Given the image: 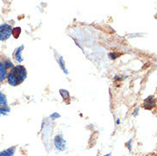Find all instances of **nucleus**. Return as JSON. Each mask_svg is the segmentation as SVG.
Wrapping results in <instances>:
<instances>
[{
  "instance_id": "obj_1",
  "label": "nucleus",
  "mask_w": 157,
  "mask_h": 156,
  "mask_svg": "<svg viewBox=\"0 0 157 156\" xmlns=\"http://www.w3.org/2000/svg\"><path fill=\"white\" fill-rule=\"evenodd\" d=\"M27 76L28 73L25 67L22 65H16L8 73L7 82L11 86H17L25 81Z\"/></svg>"
},
{
  "instance_id": "obj_2",
  "label": "nucleus",
  "mask_w": 157,
  "mask_h": 156,
  "mask_svg": "<svg viewBox=\"0 0 157 156\" xmlns=\"http://www.w3.org/2000/svg\"><path fill=\"white\" fill-rule=\"evenodd\" d=\"M13 27L7 23H3L0 25V41H6L12 36Z\"/></svg>"
},
{
  "instance_id": "obj_3",
  "label": "nucleus",
  "mask_w": 157,
  "mask_h": 156,
  "mask_svg": "<svg viewBox=\"0 0 157 156\" xmlns=\"http://www.w3.org/2000/svg\"><path fill=\"white\" fill-rule=\"evenodd\" d=\"M53 143H54L56 149H57L58 151L62 152V151H65L67 149V142H66L65 138L63 137L62 134H56L54 136Z\"/></svg>"
},
{
  "instance_id": "obj_4",
  "label": "nucleus",
  "mask_w": 157,
  "mask_h": 156,
  "mask_svg": "<svg viewBox=\"0 0 157 156\" xmlns=\"http://www.w3.org/2000/svg\"><path fill=\"white\" fill-rule=\"evenodd\" d=\"M156 105H157V102H156V100H155L154 96H149L147 98H145L143 101V107L145 109H148V110H151V109L154 108L156 107Z\"/></svg>"
},
{
  "instance_id": "obj_5",
  "label": "nucleus",
  "mask_w": 157,
  "mask_h": 156,
  "mask_svg": "<svg viewBox=\"0 0 157 156\" xmlns=\"http://www.w3.org/2000/svg\"><path fill=\"white\" fill-rule=\"evenodd\" d=\"M23 50H24V45H21V46H19L18 48L16 49V50L14 51V54H13L14 59L19 63L23 62V57H22Z\"/></svg>"
},
{
  "instance_id": "obj_6",
  "label": "nucleus",
  "mask_w": 157,
  "mask_h": 156,
  "mask_svg": "<svg viewBox=\"0 0 157 156\" xmlns=\"http://www.w3.org/2000/svg\"><path fill=\"white\" fill-rule=\"evenodd\" d=\"M7 68L5 67L4 61H0V82H4L5 79H7L8 76V71Z\"/></svg>"
},
{
  "instance_id": "obj_7",
  "label": "nucleus",
  "mask_w": 157,
  "mask_h": 156,
  "mask_svg": "<svg viewBox=\"0 0 157 156\" xmlns=\"http://www.w3.org/2000/svg\"><path fill=\"white\" fill-rule=\"evenodd\" d=\"M56 61H57V62H58V65L60 66V68H62V70L66 73V74H68V70H67V68H66V66H65V61H64V59H63V57L62 56H60V55H57L56 56Z\"/></svg>"
},
{
  "instance_id": "obj_8",
  "label": "nucleus",
  "mask_w": 157,
  "mask_h": 156,
  "mask_svg": "<svg viewBox=\"0 0 157 156\" xmlns=\"http://www.w3.org/2000/svg\"><path fill=\"white\" fill-rule=\"evenodd\" d=\"M15 153H16V147H11L0 152V156H13Z\"/></svg>"
},
{
  "instance_id": "obj_9",
  "label": "nucleus",
  "mask_w": 157,
  "mask_h": 156,
  "mask_svg": "<svg viewBox=\"0 0 157 156\" xmlns=\"http://www.w3.org/2000/svg\"><path fill=\"white\" fill-rule=\"evenodd\" d=\"M0 107H8V101L5 94L0 91Z\"/></svg>"
},
{
  "instance_id": "obj_10",
  "label": "nucleus",
  "mask_w": 157,
  "mask_h": 156,
  "mask_svg": "<svg viewBox=\"0 0 157 156\" xmlns=\"http://www.w3.org/2000/svg\"><path fill=\"white\" fill-rule=\"evenodd\" d=\"M60 92V95L62 96V97L63 98L64 101H67V100H70V94L68 92V90H65V89H60L59 90Z\"/></svg>"
},
{
  "instance_id": "obj_11",
  "label": "nucleus",
  "mask_w": 157,
  "mask_h": 156,
  "mask_svg": "<svg viewBox=\"0 0 157 156\" xmlns=\"http://www.w3.org/2000/svg\"><path fill=\"white\" fill-rule=\"evenodd\" d=\"M11 112L9 107H0V116H5Z\"/></svg>"
},
{
  "instance_id": "obj_12",
  "label": "nucleus",
  "mask_w": 157,
  "mask_h": 156,
  "mask_svg": "<svg viewBox=\"0 0 157 156\" xmlns=\"http://www.w3.org/2000/svg\"><path fill=\"white\" fill-rule=\"evenodd\" d=\"M4 63H5V67L7 68V69H12V68H14L12 62H11V59H9V58H8V59L4 60Z\"/></svg>"
},
{
  "instance_id": "obj_13",
  "label": "nucleus",
  "mask_w": 157,
  "mask_h": 156,
  "mask_svg": "<svg viewBox=\"0 0 157 156\" xmlns=\"http://www.w3.org/2000/svg\"><path fill=\"white\" fill-rule=\"evenodd\" d=\"M21 32H22L21 28H19V27H18V28H13V33H12V36H14L16 39H17V38H19Z\"/></svg>"
},
{
  "instance_id": "obj_14",
  "label": "nucleus",
  "mask_w": 157,
  "mask_h": 156,
  "mask_svg": "<svg viewBox=\"0 0 157 156\" xmlns=\"http://www.w3.org/2000/svg\"><path fill=\"white\" fill-rule=\"evenodd\" d=\"M119 56H120V54L117 53V52H111V53L108 54V57H109L111 60H114V59L118 58Z\"/></svg>"
},
{
  "instance_id": "obj_15",
  "label": "nucleus",
  "mask_w": 157,
  "mask_h": 156,
  "mask_svg": "<svg viewBox=\"0 0 157 156\" xmlns=\"http://www.w3.org/2000/svg\"><path fill=\"white\" fill-rule=\"evenodd\" d=\"M131 142H132V139H130L128 142H125V147L128 148V150L131 152V148H132V145H131Z\"/></svg>"
},
{
  "instance_id": "obj_16",
  "label": "nucleus",
  "mask_w": 157,
  "mask_h": 156,
  "mask_svg": "<svg viewBox=\"0 0 157 156\" xmlns=\"http://www.w3.org/2000/svg\"><path fill=\"white\" fill-rule=\"evenodd\" d=\"M60 116H61V115H60L58 113H56V112H55V113H53L52 114H51V116H50V117H51L52 119H56L60 118Z\"/></svg>"
},
{
  "instance_id": "obj_17",
  "label": "nucleus",
  "mask_w": 157,
  "mask_h": 156,
  "mask_svg": "<svg viewBox=\"0 0 157 156\" xmlns=\"http://www.w3.org/2000/svg\"><path fill=\"white\" fill-rule=\"evenodd\" d=\"M138 110H139V107H136V109L133 111V113H132V115L133 116H137V114H138Z\"/></svg>"
},
{
  "instance_id": "obj_18",
  "label": "nucleus",
  "mask_w": 157,
  "mask_h": 156,
  "mask_svg": "<svg viewBox=\"0 0 157 156\" xmlns=\"http://www.w3.org/2000/svg\"><path fill=\"white\" fill-rule=\"evenodd\" d=\"M119 124H120V119H118L116 120V125H119Z\"/></svg>"
},
{
  "instance_id": "obj_19",
  "label": "nucleus",
  "mask_w": 157,
  "mask_h": 156,
  "mask_svg": "<svg viewBox=\"0 0 157 156\" xmlns=\"http://www.w3.org/2000/svg\"><path fill=\"white\" fill-rule=\"evenodd\" d=\"M102 156H111V153H108L104 154V155H102Z\"/></svg>"
},
{
  "instance_id": "obj_20",
  "label": "nucleus",
  "mask_w": 157,
  "mask_h": 156,
  "mask_svg": "<svg viewBox=\"0 0 157 156\" xmlns=\"http://www.w3.org/2000/svg\"><path fill=\"white\" fill-rule=\"evenodd\" d=\"M0 87H1V85H0Z\"/></svg>"
}]
</instances>
